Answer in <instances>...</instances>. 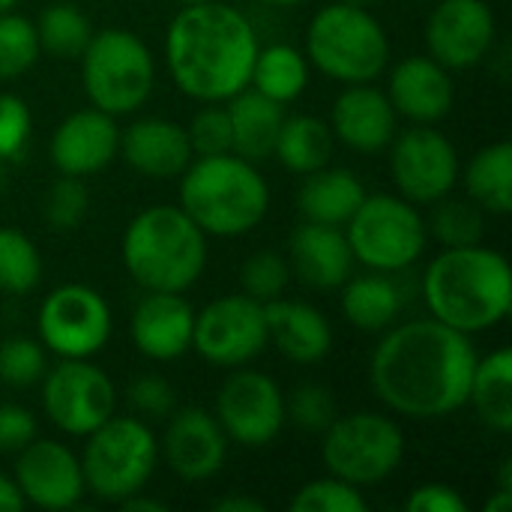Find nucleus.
I'll return each instance as SVG.
<instances>
[{
    "label": "nucleus",
    "mask_w": 512,
    "mask_h": 512,
    "mask_svg": "<svg viewBox=\"0 0 512 512\" xmlns=\"http://www.w3.org/2000/svg\"><path fill=\"white\" fill-rule=\"evenodd\" d=\"M177 6H192V3H210V0H174Z\"/></svg>",
    "instance_id": "4d7b16f0"
},
{
    "label": "nucleus",
    "mask_w": 512,
    "mask_h": 512,
    "mask_svg": "<svg viewBox=\"0 0 512 512\" xmlns=\"http://www.w3.org/2000/svg\"><path fill=\"white\" fill-rule=\"evenodd\" d=\"M117 507H120L123 512H165L168 510V504H165V501L144 495V489H141V492H135V495H129V498H123Z\"/></svg>",
    "instance_id": "09e8293b"
},
{
    "label": "nucleus",
    "mask_w": 512,
    "mask_h": 512,
    "mask_svg": "<svg viewBox=\"0 0 512 512\" xmlns=\"http://www.w3.org/2000/svg\"><path fill=\"white\" fill-rule=\"evenodd\" d=\"M339 417V405L330 387L306 381L285 396V420L309 435H321Z\"/></svg>",
    "instance_id": "a19ab883"
},
{
    "label": "nucleus",
    "mask_w": 512,
    "mask_h": 512,
    "mask_svg": "<svg viewBox=\"0 0 512 512\" xmlns=\"http://www.w3.org/2000/svg\"><path fill=\"white\" fill-rule=\"evenodd\" d=\"M330 132L339 144L360 156H375L390 147L399 132V114L384 90L369 84H345L330 108Z\"/></svg>",
    "instance_id": "412c9836"
},
{
    "label": "nucleus",
    "mask_w": 512,
    "mask_h": 512,
    "mask_svg": "<svg viewBox=\"0 0 512 512\" xmlns=\"http://www.w3.org/2000/svg\"><path fill=\"white\" fill-rule=\"evenodd\" d=\"M426 231L444 249L474 246V243H483L486 216L471 198H453V192H450L432 204V216L426 219Z\"/></svg>",
    "instance_id": "72a5a7b5"
},
{
    "label": "nucleus",
    "mask_w": 512,
    "mask_h": 512,
    "mask_svg": "<svg viewBox=\"0 0 512 512\" xmlns=\"http://www.w3.org/2000/svg\"><path fill=\"white\" fill-rule=\"evenodd\" d=\"M39 36L36 24L24 15L3 12L0 15V81L24 75L36 60H39Z\"/></svg>",
    "instance_id": "e433bc0d"
},
{
    "label": "nucleus",
    "mask_w": 512,
    "mask_h": 512,
    "mask_svg": "<svg viewBox=\"0 0 512 512\" xmlns=\"http://www.w3.org/2000/svg\"><path fill=\"white\" fill-rule=\"evenodd\" d=\"M120 258L138 288L183 294L204 276L210 246L180 204H153L129 219Z\"/></svg>",
    "instance_id": "20e7f679"
},
{
    "label": "nucleus",
    "mask_w": 512,
    "mask_h": 512,
    "mask_svg": "<svg viewBox=\"0 0 512 512\" xmlns=\"http://www.w3.org/2000/svg\"><path fill=\"white\" fill-rule=\"evenodd\" d=\"M9 189V162H3L0 159V195Z\"/></svg>",
    "instance_id": "864d4df0"
},
{
    "label": "nucleus",
    "mask_w": 512,
    "mask_h": 512,
    "mask_svg": "<svg viewBox=\"0 0 512 512\" xmlns=\"http://www.w3.org/2000/svg\"><path fill=\"white\" fill-rule=\"evenodd\" d=\"M15 6H18V0H0V15L3 12H12Z\"/></svg>",
    "instance_id": "5fc2aeb1"
},
{
    "label": "nucleus",
    "mask_w": 512,
    "mask_h": 512,
    "mask_svg": "<svg viewBox=\"0 0 512 512\" xmlns=\"http://www.w3.org/2000/svg\"><path fill=\"white\" fill-rule=\"evenodd\" d=\"M408 512H468L465 495H459L447 483H423L408 492L405 498Z\"/></svg>",
    "instance_id": "49530a36"
},
{
    "label": "nucleus",
    "mask_w": 512,
    "mask_h": 512,
    "mask_svg": "<svg viewBox=\"0 0 512 512\" xmlns=\"http://www.w3.org/2000/svg\"><path fill=\"white\" fill-rule=\"evenodd\" d=\"M261 42L246 12L225 0L180 6L165 27V66L177 90L201 105L249 87Z\"/></svg>",
    "instance_id": "f03ea898"
},
{
    "label": "nucleus",
    "mask_w": 512,
    "mask_h": 512,
    "mask_svg": "<svg viewBox=\"0 0 512 512\" xmlns=\"http://www.w3.org/2000/svg\"><path fill=\"white\" fill-rule=\"evenodd\" d=\"M363 198H366V186L351 168L324 165L303 177L297 192V207L306 222L345 228Z\"/></svg>",
    "instance_id": "cd10ccee"
},
{
    "label": "nucleus",
    "mask_w": 512,
    "mask_h": 512,
    "mask_svg": "<svg viewBox=\"0 0 512 512\" xmlns=\"http://www.w3.org/2000/svg\"><path fill=\"white\" fill-rule=\"evenodd\" d=\"M342 3H354V6H372L375 0H342Z\"/></svg>",
    "instance_id": "6e6d98bb"
},
{
    "label": "nucleus",
    "mask_w": 512,
    "mask_h": 512,
    "mask_svg": "<svg viewBox=\"0 0 512 512\" xmlns=\"http://www.w3.org/2000/svg\"><path fill=\"white\" fill-rule=\"evenodd\" d=\"M264 315H267L270 345L288 363L318 366V363H324L330 357L333 342H336L333 324L312 303L276 297V300L264 303Z\"/></svg>",
    "instance_id": "393cba45"
},
{
    "label": "nucleus",
    "mask_w": 512,
    "mask_h": 512,
    "mask_svg": "<svg viewBox=\"0 0 512 512\" xmlns=\"http://www.w3.org/2000/svg\"><path fill=\"white\" fill-rule=\"evenodd\" d=\"M213 510L216 512H264L267 507H264L258 498H249V495H225V498H216V501H213Z\"/></svg>",
    "instance_id": "de8ad7c7"
},
{
    "label": "nucleus",
    "mask_w": 512,
    "mask_h": 512,
    "mask_svg": "<svg viewBox=\"0 0 512 512\" xmlns=\"http://www.w3.org/2000/svg\"><path fill=\"white\" fill-rule=\"evenodd\" d=\"M342 231L354 261L378 273H402L414 267L429 246L420 207L396 192H366Z\"/></svg>",
    "instance_id": "1a4fd4ad"
},
{
    "label": "nucleus",
    "mask_w": 512,
    "mask_h": 512,
    "mask_svg": "<svg viewBox=\"0 0 512 512\" xmlns=\"http://www.w3.org/2000/svg\"><path fill=\"white\" fill-rule=\"evenodd\" d=\"M33 135V111L18 93H0V159L15 162Z\"/></svg>",
    "instance_id": "37998d69"
},
{
    "label": "nucleus",
    "mask_w": 512,
    "mask_h": 512,
    "mask_svg": "<svg viewBox=\"0 0 512 512\" xmlns=\"http://www.w3.org/2000/svg\"><path fill=\"white\" fill-rule=\"evenodd\" d=\"M303 54L312 69L336 84H369L390 66V36L369 6L327 3L306 27Z\"/></svg>",
    "instance_id": "423d86ee"
},
{
    "label": "nucleus",
    "mask_w": 512,
    "mask_h": 512,
    "mask_svg": "<svg viewBox=\"0 0 512 512\" xmlns=\"http://www.w3.org/2000/svg\"><path fill=\"white\" fill-rule=\"evenodd\" d=\"M225 111L231 120V153L255 165L270 159L276 147V135L285 120V105L267 99L252 87H243L225 102Z\"/></svg>",
    "instance_id": "a878e982"
},
{
    "label": "nucleus",
    "mask_w": 512,
    "mask_h": 512,
    "mask_svg": "<svg viewBox=\"0 0 512 512\" xmlns=\"http://www.w3.org/2000/svg\"><path fill=\"white\" fill-rule=\"evenodd\" d=\"M48 372V351L33 336H9L0 342V384L3 387H33Z\"/></svg>",
    "instance_id": "4c0bfd02"
},
{
    "label": "nucleus",
    "mask_w": 512,
    "mask_h": 512,
    "mask_svg": "<svg viewBox=\"0 0 512 512\" xmlns=\"http://www.w3.org/2000/svg\"><path fill=\"white\" fill-rule=\"evenodd\" d=\"M498 42V18L486 0H438L426 18V51L450 72L480 66Z\"/></svg>",
    "instance_id": "dca6fc26"
},
{
    "label": "nucleus",
    "mask_w": 512,
    "mask_h": 512,
    "mask_svg": "<svg viewBox=\"0 0 512 512\" xmlns=\"http://www.w3.org/2000/svg\"><path fill=\"white\" fill-rule=\"evenodd\" d=\"M390 177L396 195L417 207H432L450 195L462 177L456 144L432 123H411L390 141Z\"/></svg>",
    "instance_id": "f8f14e48"
},
{
    "label": "nucleus",
    "mask_w": 512,
    "mask_h": 512,
    "mask_svg": "<svg viewBox=\"0 0 512 512\" xmlns=\"http://www.w3.org/2000/svg\"><path fill=\"white\" fill-rule=\"evenodd\" d=\"M192 156H219L231 153V120L225 111V102H207L201 105L192 120L186 123Z\"/></svg>",
    "instance_id": "79ce46f5"
},
{
    "label": "nucleus",
    "mask_w": 512,
    "mask_h": 512,
    "mask_svg": "<svg viewBox=\"0 0 512 512\" xmlns=\"http://www.w3.org/2000/svg\"><path fill=\"white\" fill-rule=\"evenodd\" d=\"M114 333V315L108 300L81 282H66L39 306L36 339L57 360H93L108 348Z\"/></svg>",
    "instance_id": "9b49d317"
},
{
    "label": "nucleus",
    "mask_w": 512,
    "mask_h": 512,
    "mask_svg": "<svg viewBox=\"0 0 512 512\" xmlns=\"http://www.w3.org/2000/svg\"><path fill=\"white\" fill-rule=\"evenodd\" d=\"M36 36L45 54L60 60H75L87 48L93 36V24L72 0H54L39 12Z\"/></svg>",
    "instance_id": "473e14b6"
},
{
    "label": "nucleus",
    "mask_w": 512,
    "mask_h": 512,
    "mask_svg": "<svg viewBox=\"0 0 512 512\" xmlns=\"http://www.w3.org/2000/svg\"><path fill=\"white\" fill-rule=\"evenodd\" d=\"M120 153L117 117L99 108H78L57 123L48 141V159L57 174L93 177L105 171Z\"/></svg>",
    "instance_id": "6ab92c4d"
},
{
    "label": "nucleus",
    "mask_w": 512,
    "mask_h": 512,
    "mask_svg": "<svg viewBox=\"0 0 512 512\" xmlns=\"http://www.w3.org/2000/svg\"><path fill=\"white\" fill-rule=\"evenodd\" d=\"M477 366L471 336L435 321H396L369 357V384L378 402L408 420H441L468 405Z\"/></svg>",
    "instance_id": "f257e3e1"
},
{
    "label": "nucleus",
    "mask_w": 512,
    "mask_h": 512,
    "mask_svg": "<svg viewBox=\"0 0 512 512\" xmlns=\"http://www.w3.org/2000/svg\"><path fill=\"white\" fill-rule=\"evenodd\" d=\"M270 345L264 303L249 294H225L195 312L192 351L216 369H240L255 363Z\"/></svg>",
    "instance_id": "ddd939ff"
},
{
    "label": "nucleus",
    "mask_w": 512,
    "mask_h": 512,
    "mask_svg": "<svg viewBox=\"0 0 512 512\" xmlns=\"http://www.w3.org/2000/svg\"><path fill=\"white\" fill-rule=\"evenodd\" d=\"M309 60L297 45L288 42H273V45H261L252 63V75H249V87L264 93L267 99L288 105L294 99H300L309 87Z\"/></svg>",
    "instance_id": "2f4dec72"
},
{
    "label": "nucleus",
    "mask_w": 512,
    "mask_h": 512,
    "mask_svg": "<svg viewBox=\"0 0 512 512\" xmlns=\"http://www.w3.org/2000/svg\"><path fill=\"white\" fill-rule=\"evenodd\" d=\"M132 171L153 180H174L195 159L186 126L168 117H138L120 129V153Z\"/></svg>",
    "instance_id": "b1692460"
},
{
    "label": "nucleus",
    "mask_w": 512,
    "mask_h": 512,
    "mask_svg": "<svg viewBox=\"0 0 512 512\" xmlns=\"http://www.w3.org/2000/svg\"><path fill=\"white\" fill-rule=\"evenodd\" d=\"M405 459L402 426L378 411L339 414L321 432V462L327 474L366 489L384 483Z\"/></svg>",
    "instance_id": "9d476101"
},
{
    "label": "nucleus",
    "mask_w": 512,
    "mask_h": 512,
    "mask_svg": "<svg viewBox=\"0 0 512 512\" xmlns=\"http://www.w3.org/2000/svg\"><path fill=\"white\" fill-rule=\"evenodd\" d=\"M387 99L393 111L411 123H441L456 102L450 69L429 54L402 57L387 78Z\"/></svg>",
    "instance_id": "4be33fe9"
},
{
    "label": "nucleus",
    "mask_w": 512,
    "mask_h": 512,
    "mask_svg": "<svg viewBox=\"0 0 512 512\" xmlns=\"http://www.w3.org/2000/svg\"><path fill=\"white\" fill-rule=\"evenodd\" d=\"M36 438V417L30 408L15 402H0V453L15 456Z\"/></svg>",
    "instance_id": "a18cd8bd"
},
{
    "label": "nucleus",
    "mask_w": 512,
    "mask_h": 512,
    "mask_svg": "<svg viewBox=\"0 0 512 512\" xmlns=\"http://www.w3.org/2000/svg\"><path fill=\"white\" fill-rule=\"evenodd\" d=\"M468 405L480 417L483 426H489L498 435L512 432V351L498 348L489 357H477L471 387H468Z\"/></svg>",
    "instance_id": "c85d7f7f"
},
{
    "label": "nucleus",
    "mask_w": 512,
    "mask_h": 512,
    "mask_svg": "<svg viewBox=\"0 0 512 512\" xmlns=\"http://www.w3.org/2000/svg\"><path fill=\"white\" fill-rule=\"evenodd\" d=\"M81 474L84 489L105 504L141 492L159 465V438L141 417L111 414L99 429L84 438Z\"/></svg>",
    "instance_id": "0eeeda50"
},
{
    "label": "nucleus",
    "mask_w": 512,
    "mask_h": 512,
    "mask_svg": "<svg viewBox=\"0 0 512 512\" xmlns=\"http://www.w3.org/2000/svg\"><path fill=\"white\" fill-rule=\"evenodd\" d=\"M12 480L24 504L39 510H72L87 495L81 459L63 441L51 438H33L15 453Z\"/></svg>",
    "instance_id": "a211bd4d"
},
{
    "label": "nucleus",
    "mask_w": 512,
    "mask_h": 512,
    "mask_svg": "<svg viewBox=\"0 0 512 512\" xmlns=\"http://www.w3.org/2000/svg\"><path fill=\"white\" fill-rule=\"evenodd\" d=\"M213 417L231 444L261 450L270 447L285 429V393L279 381L258 369H231L216 390Z\"/></svg>",
    "instance_id": "2eb2a0df"
},
{
    "label": "nucleus",
    "mask_w": 512,
    "mask_h": 512,
    "mask_svg": "<svg viewBox=\"0 0 512 512\" xmlns=\"http://www.w3.org/2000/svg\"><path fill=\"white\" fill-rule=\"evenodd\" d=\"M333 147H336V138H333L327 120H321L315 114H291V117L285 114L282 129L276 135L273 156L282 162L285 171L306 177V174L330 165Z\"/></svg>",
    "instance_id": "c756f323"
},
{
    "label": "nucleus",
    "mask_w": 512,
    "mask_h": 512,
    "mask_svg": "<svg viewBox=\"0 0 512 512\" xmlns=\"http://www.w3.org/2000/svg\"><path fill=\"white\" fill-rule=\"evenodd\" d=\"M132 345L153 363H171L192 351L195 309L183 294L144 291L129 321Z\"/></svg>",
    "instance_id": "aec40b11"
},
{
    "label": "nucleus",
    "mask_w": 512,
    "mask_h": 512,
    "mask_svg": "<svg viewBox=\"0 0 512 512\" xmlns=\"http://www.w3.org/2000/svg\"><path fill=\"white\" fill-rule=\"evenodd\" d=\"M90 213V189L84 183V177H69L60 174L42 201V216L45 225L54 231H75Z\"/></svg>",
    "instance_id": "ea45409f"
},
{
    "label": "nucleus",
    "mask_w": 512,
    "mask_h": 512,
    "mask_svg": "<svg viewBox=\"0 0 512 512\" xmlns=\"http://www.w3.org/2000/svg\"><path fill=\"white\" fill-rule=\"evenodd\" d=\"M126 399L135 411V417L141 420H168V414L177 408V393L171 387L168 378L156 375V372H147V375H138L129 390H126Z\"/></svg>",
    "instance_id": "c03bdc74"
},
{
    "label": "nucleus",
    "mask_w": 512,
    "mask_h": 512,
    "mask_svg": "<svg viewBox=\"0 0 512 512\" xmlns=\"http://www.w3.org/2000/svg\"><path fill=\"white\" fill-rule=\"evenodd\" d=\"M240 291L249 294L258 303H270L276 297H282L291 285V267L288 258L282 252L273 249H261L255 255H249L240 264Z\"/></svg>",
    "instance_id": "58836bf2"
},
{
    "label": "nucleus",
    "mask_w": 512,
    "mask_h": 512,
    "mask_svg": "<svg viewBox=\"0 0 512 512\" xmlns=\"http://www.w3.org/2000/svg\"><path fill=\"white\" fill-rule=\"evenodd\" d=\"M285 258L291 276L315 291H336L354 273V255L348 237L336 225L306 222L288 234Z\"/></svg>",
    "instance_id": "5701e85b"
},
{
    "label": "nucleus",
    "mask_w": 512,
    "mask_h": 512,
    "mask_svg": "<svg viewBox=\"0 0 512 512\" xmlns=\"http://www.w3.org/2000/svg\"><path fill=\"white\" fill-rule=\"evenodd\" d=\"M468 198L492 216H507L512 210V144L492 141L480 147L465 165Z\"/></svg>",
    "instance_id": "7c9ffc66"
},
{
    "label": "nucleus",
    "mask_w": 512,
    "mask_h": 512,
    "mask_svg": "<svg viewBox=\"0 0 512 512\" xmlns=\"http://www.w3.org/2000/svg\"><path fill=\"white\" fill-rule=\"evenodd\" d=\"M512 510V492L507 489H498L486 504H483V512H507Z\"/></svg>",
    "instance_id": "3c124183"
},
{
    "label": "nucleus",
    "mask_w": 512,
    "mask_h": 512,
    "mask_svg": "<svg viewBox=\"0 0 512 512\" xmlns=\"http://www.w3.org/2000/svg\"><path fill=\"white\" fill-rule=\"evenodd\" d=\"M24 507H27V504H24V498H21L15 480L6 477V474H0V512H21Z\"/></svg>",
    "instance_id": "8fccbe9b"
},
{
    "label": "nucleus",
    "mask_w": 512,
    "mask_h": 512,
    "mask_svg": "<svg viewBox=\"0 0 512 512\" xmlns=\"http://www.w3.org/2000/svg\"><path fill=\"white\" fill-rule=\"evenodd\" d=\"M39 384L42 414L69 438H87L117 414V387L93 360H57Z\"/></svg>",
    "instance_id": "4468645a"
},
{
    "label": "nucleus",
    "mask_w": 512,
    "mask_h": 512,
    "mask_svg": "<svg viewBox=\"0 0 512 512\" xmlns=\"http://www.w3.org/2000/svg\"><path fill=\"white\" fill-rule=\"evenodd\" d=\"M228 444L213 411L186 405L168 414L159 438V459L183 483H207L225 468Z\"/></svg>",
    "instance_id": "f3484780"
},
{
    "label": "nucleus",
    "mask_w": 512,
    "mask_h": 512,
    "mask_svg": "<svg viewBox=\"0 0 512 512\" xmlns=\"http://www.w3.org/2000/svg\"><path fill=\"white\" fill-rule=\"evenodd\" d=\"M405 309V291L393 273L366 270L348 276L342 285V315L360 333H384L399 321Z\"/></svg>",
    "instance_id": "bb28decb"
},
{
    "label": "nucleus",
    "mask_w": 512,
    "mask_h": 512,
    "mask_svg": "<svg viewBox=\"0 0 512 512\" xmlns=\"http://www.w3.org/2000/svg\"><path fill=\"white\" fill-rule=\"evenodd\" d=\"M81 81L93 108L126 117L147 105L156 87V63L147 42L126 27L93 30L81 51Z\"/></svg>",
    "instance_id": "6e6552de"
},
{
    "label": "nucleus",
    "mask_w": 512,
    "mask_h": 512,
    "mask_svg": "<svg viewBox=\"0 0 512 512\" xmlns=\"http://www.w3.org/2000/svg\"><path fill=\"white\" fill-rule=\"evenodd\" d=\"M180 207L207 237H243L270 210V186L255 162L237 153L195 156L180 174Z\"/></svg>",
    "instance_id": "39448f33"
},
{
    "label": "nucleus",
    "mask_w": 512,
    "mask_h": 512,
    "mask_svg": "<svg viewBox=\"0 0 512 512\" xmlns=\"http://www.w3.org/2000/svg\"><path fill=\"white\" fill-rule=\"evenodd\" d=\"M42 279V255L36 243L9 225H0V294L24 297Z\"/></svg>",
    "instance_id": "f704fd0d"
},
{
    "label": "nucleus",
    "mask_w": 512,
    "mask_h": 512,
    "mask_svg": "<svg viewBox=\"0 0 512 512\" xmlns=\"http://www.w3.org/2000/svg\"><path fill=\"white\" fill-rule=\"evenodd\" d=\"M258 3H264V6H276V9H288V6H300V3H306V0H258Z\"/></svg>",
    "instance_id": "603ef678"
},
{
    "label": "nucleus",
    "mask_w": 512,
    "mask_h": 512,
    "mask_svg": "<svg viewBox=\"0 0 512 512\" xmlns=\"http://www.w3.org/2000/svg\"><path fill=\"white\" fill-rule=\"evenodd\" d=\"M291 512H366L369 501L363 495V489L327 474V477H315L309 483H303L291 501Z\"/></svg>",
    "instance_id": "c9c22d12"
},
{
    "label": "nucleus",
    "mask_w": 512,
    "mask_h": 512,
    "mask_svg": "<svg viewBox=\"0 0 512 512\" xmlns=\"http://www.w3.org/2000/svg\"><path fill=\"white\" fill-rule=\"evenodd\" d=\"M429 315L465 336L507 321L512 309L510 261L483 243L441 249L420 279Z\"/></svg>",
    "instance_id": "7ed1b4c3"
}]
</instances>
